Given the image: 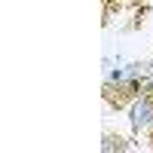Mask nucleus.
Instances as JSON below:
<instances>
[{"instance_id":"1","label":"nucleus","mask_w":153,"mask_h":153,"mask_svg":"<svg viewBox=\"0 0 153 153\" xmlns=\"http://www.w3.org/2000/svg\"><path fill=\"white\" fill-rule=\"evenodd\" d=\"M153 89V68L150 58H138L129 65L113 68V61H104V83H101V98L107 110H129L138 95Z\"/></svg>"},{"instance_id":"2","label":"nucleus","mask_w":153,"mask_h":153,"mask_svg":"<svg viewBox=\"0 0 153 153\" xmlns=\"http://www.w3.org/2000/svg\"><path fill=\"white\" fill-rule=\"evenodd\" d=\"M153 126V89H147L144 95H138L129 107V129L132 135H141Z\"/></svg>"},{"instance_id":"3","label":"nucleus","mask_w":153,"mask_h":153,"mask_svg":"<svg viewBox=\"0 0 153 153\" xmlns=\"http://www.w3.org/2000/svg\"><path fill=\"white\" fill-rule=\"evenodd\" d=\"M126 9H129V0H101V28L107 31L113 19H120Z\"/></svg>"},{"instance_id":"4","label":"nucleus","mask_w":153,"mask_h":153,"mask_svg":"<svg viewBox=\"0 0 153 153\" xmlns=\"http://www.w3.org/2000/svg\"><path fill=\"white\" fill-rule=\"evenodd\" d=\"M101 150L104 153H126V150H135V144H132V138H126V135H120V132H104L101 135Z\"/></svg>"},{"instance_id":"5","label":"nucleus","mask_w":153,"mask_h":153,"mask_svg":"<svg viewBox=\"0 0 153 153\" xmlns=\"http://www.w3.org/2000/svg\"><path fill=\"white\" fill-rule=\"evenodd\" d=\"M144 141H147V150H153V126L147 129V138H144Z\"/></svg>"},{"instance_id":"6","label":"nucleus","mask_w":153,"mask_h":153,"mask_svg":"<svg viewBox=\"0 0 153 153\" xmlns=\"http://www.w3.org/2000/svg\"><path fill=\"white\" fill-rule=\"evenodd\" d=\"M147 58H150V68H153V52H150V55H147Z\"/></svg>"}]
</instances>
